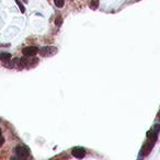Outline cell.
Listing matches in <instances>:
<instances>
[{
    "label": "cell",
    "mask_w": 160,
    "mask_h": 160,
    "mask_svg": "<svg viewBox=\"0 0 160 160\" xmlns=\"http://www.w3.org/2000/svg\"><path fill=\"white\" fill-rule=\"evenodd\" d=\"M40 53L43 55V56H52L57 53V48L54 46H46V47H43L40 50Z\"/></svg>",
    "instance_id": "obj_2"
},
{
    "label": "cell",
    "mask_w": 160,
    "mask_h": 160,
    "mask_svg": "<svg viewBox=\"0 0 160 160\" xmlns=\"http://www.w3.org/2000/svg\"><path fill=\"white\" fill-rule=\"evenodd\" d=\"M9 46V44H0V47H7Z\"/></svg>",
    "instance_id": "obj_14"
},
{
    "label": "cell",
    "mask_w": 160,
    "mask_h": 160,
    "mask_svg": "<svg viewBox=\"0 0 160 160\" xmlns=\"http://www.w3.org/2000/svg\"><path fill=\"white\" fill-rule=\"evenodd\" d=\"M98 7H99V0H91L90 8L92 9V10H96V9H98Z\"/></svg>",
    "instance_id": "obj_8"
},
{
    "label": "cell",
    "mask_w": 160,
    "mask_h": 160,
    "mask_svg": "<svg viewBox=\"0 0 160 160\" xmlns=\"http://www.w3.org/2000/svg\"><path fill=\"white\" fill-rule=\"evenodd\" d=\"M63 23V18L62 17H57V19H56V21H55V24L57 26H59L60 24Z\"/></svg>",
    "instance_id": "obj_11"
},
{
    "label": "cell",
    "mask_w": 160,
    "mask_h": 160,
    "mask_svg": "<svg viewBox=\"0 0 160 160\" xmlns=\"http://www.w3.org/2000/svg\"><path fill=\"white\" fill-rule=\"evenodd\" d=\"M13 152L17 158L19 159H24V158H28L30 155V149L26 146H18L13 149Z\"/></svg>",
    "instance_id": "obj_1"
},
{
    "label": "cell",
    "mask_w": 160,
    "mask_h": 160,
    "mask_svg": "<svg viewBox=\"0 0 160 160\" xmlns=\"http://www.w3.org/2000/svg\"><path fill=\"white\" fill-rule=\"evenodd\" d=\"M10 58H11V55L9 54V53H0V60L7 62Z\"/></svg>",
    "instance_id": "obj_7"
},
{
    "label": "cell",
    "mask_w": 160,
    "mask_h": 160,
    "mask_svg": "<svg viewBox=\"0 0 160 160\" xmlns=\"http://www.w3.org/2000/svg\"><path fill=\"white\" fill-rule=\"evenodd\" d=\"M159 131H160V125H159V124H156V127H155V132H157V133H158Z\"/></svg>",
    "instance_id": "obj_13"
},
{
    "label": "cell",
    "mask_w": 160,
    "mask_h": 160,
    "mask_svg": "<svg viewBox=\"0 0 160 160\" xmlns=\"http://www.w3.org/2000/svg\"><path fill=\"white\" fill-rule=\"evenodd\" d=\"M72 154L75 158L82 159V158H84V156H86V150H84L82 147H75V148H72Z\"/></svg>",
    "instance_id": "obj_3"
},
{
    "label": "cell",
    "mask_w": 160,
    "mask_h": 160,
    "mask_svg": "<svg viewBox=\"0 0 160 160\" xmlns=\"http://www.w3.org/2000/svg\"><path fill=\"white\" fill-rule=\"evenodd\" d=\"M38 48L36 46H29L22 50V54L24 55V56L31 57V56H34V55L38 54Z\"/></svg>",
    "instance_id": "obj_4"
},
{
    "label": "cell",
    "mask_w": 160,
    "mask_h": 160,
    "mask_svg": "<svg viewBox=\"0 0 160 160\" xmlns=\"http://www.w3.org/2000/svg\"><path fill=\"white\" fill-rule=\"evenodd\" d=\"M4 136L2 135H0V147L4 145Z\"/></svg>",
    "instance_id": "obj_12"
},
{
    "label": "cell",
    "mask_w": 160,
    "mask_h": 160,
    "mask_svg": "<svg viewBox=\"0 0 160 160\" xmlns=\"http://www.w3.org/2000/svg\"><path fill=\"white\" fill-rule=\"evenodd\" d=\"M147 137L150 143L155 144V142L157 140V132H148Z\"/></svg>",
    "instance_id": "obj_6"
},
{
    "label": "cell",
    "mask_w": 160,
    "mask_h": 160,
    "mask_svg": "<svg viewBox=\"0 0 160 160\" xmlns=\"http://www.w3.org/2000/svg\"><path fill=\"white\" fill-rule=\"evenodd\" d=\"M55 4H56V7H58V8H63L64 7V0H54Z\"/></svg>",
    "instance_id": "obj_10"
},
{
    "label": "cell",
    "mask_w": 160,
    "mask_h": 160,
    "mask_svg": "<svg viewBox=\"0 0 160 160\" xmlns=\"http://www.w3.org/2000/svg\"><path fill=\"white\" fill-rule=\"evenodd\" d=\"M16 2H17L18 7L20 8V10H21V12H22V13L25 12V8H24V6H23V4H21V1H20V0H16Z\"/></svg>",
    "instance_id": "obj_9"
},
{
    "label": "cell",
    "mask_w": 160,
    "mask_h": 160,
    "mask_svg": "<svg viewBox=\"0 0 160 160\" xmlns=\"http://www.w3.org/2000/svg\"><path fill=\"white\" fill-rule=\"evenodd\" d=\"M158 116H159V118H160V111H159V114H158Z\"/></svg>",
    "instance_id": "obj_15"
},
{
    "label": "cell",
    "mask_w": 160,
    "mask_h": 160,
    "mask_svg": "<svg viewBox=\"0 0 160 160\" xmlns=\"http://www.w3.org/2000/svg\"><path fill=\"white\" fill-rule=\"evenodd\" d=\"M152 146H154V144L150 143V142H148V143L145 144V145L143 146V148H142V155L146 156L148 152H150V149H152Z\"/></svg>",
    "instance_id": "obj_5"
}]
</instances>
